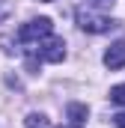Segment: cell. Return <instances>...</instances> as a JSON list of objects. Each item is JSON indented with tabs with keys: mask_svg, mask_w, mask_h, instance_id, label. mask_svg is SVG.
I'll return each instance as SVG.
<instances>
[{
	"mask_svg": "<svg viewBox=\"0 0 125 128\" xmlns=\"http://www.w3.org/2000/svg\"><path fill=\"white\" fill-rule=\"evenodd\" d=\"M113 122H116V128H125V113H116Z\"/></svg>",
	"mask_w": 125,
	"mask_h": 128,
	"instance_id": "cell-9",
	"label": "cell"
},
{
	"mask_svg": "<svg viewBox=\"0 0 125 128\" xmlns=\"http://www.w3.org/2000/svg\"><path fill=\"white\" fill-rule=\"evenodd\" d=\"M39 48H36V54H39V60H45V63H60L62 57H66V42H62L60 36H45L42 42H36Z\"/></svg>",
	"mask_w": 125,
	"mask_h": 128,
	"instance_id": "cell-2",
	"label": "cell"
},
{
	"mask_svg": "<svg viewBox=\"0 0 125 128\" xmlns=\"http://www.w3.org/2000/svg\"><path fill=\"white\" fill-rule=\"evenodd\" d=\"M66 113H68V119H72V125H84V122H86V116H90V110H86V104H78V101H74V104H68V107H66Z\"/></svg>",
	"mask_w": 125,
	"mask_h": 128,
	"instance_id": "cell-5",
	"label": "cell"
},
{
	"mask_svg": "<svg viewBox=\"0 0 125 128\" xmlns=\"http://www.w3.org/2000/svg\"><path fill=\"white\" fill-rule=\"evenodd\" d=\"M110 101L113 104H125V84H119V86L110 90Z\"/></svg>",
	"mask_w": 125,
	"mask_h": 128,
	"instance_id": "cell-7",
	"label": "cell"
},
{
	"mask_svg": "<svg viewBox=\"0 0 125 128\" xmlns=\"http://www.w3.org/2000/svg\"><path fill=\"white\" fill-rule=\"evenodd\" d=\"M51 30H54L51 18H33V21H27V24L18 27V39L24 45H33V42H42L45 36H51Z\"/></svg>",
	"mask_w": 125,
	"mask_h": 128,
	"instance_id": "cell-1",
	"label": "cell"
},
{
	"mask_svg": "<svg viewBox=\"0 0 125 128\" xmlns=\"http://www.w3.org/2000/svg\"><path fill=\"white\" fill-rule=\"evenodd\" d=\"M24 128H51V122H48V116H42V113H30V116L24 119Z\"/></svg>",
	"mask_w": 125,
	"mask_h": 128,
	"instance_id": "cell-6",
	"label": "cell"
},
{
	"mask_svg": "<svg viewBox=\"0 0 125 128\" xmlns=\"http://www.w3.org/2000/svg\"><path fill=\"white\" fill-rule=\"evenodd\" d=\"M9 12H12V3H9V0H0V21H6Z\"/></svg>",
	"mask_w": 125,
	"mask_h": 128,
	"instance_id": "cell-8",
	"label": "cell"
},
{
	"mask_svg": "<svg viewBox=\"0 0 125 128\" xmlns=\"http://www.w3.org/2000/svg\"><path fill=\"white\" fill-rule=\"evenodd\" d=\"M78 24H80V30H86V33H107L110 27H116L110 18L98 15L92 9H80V12H78Z\"/></svg>",
	"mask_w": 125,
	"mask_h": 128,
	"instance_id": "cell-3",
	"label": "cell"
},
{
	"mask_svg": "<svg viewBox=\"0 0 125 128\" xmlns=\"http://www.w3.org/2000/svg\"><path fill=\"white\" fill-rule=\"evenodd\" d=\"M104 66L107 68H122L125 66V42H113L104 51Z\"/></svg>",
	"mask_w": 125,
	"mask_h": 128,
	"instance_id": "cell-4",
	"label": "cell"
},
{
	"mask_svg": "<svg viewBox=\"0 0 125 128\" xmlns=\"http://www.w3.org/2000/svg\"><path fill=\"white\" fill-rule=\"evenodd\" d=\"M72 128H78V125H72Z\"/></svg>",
	"mask_w": 125,
	"mask_h": 128,
	"instance_id": "cell-10",
	"label": "cell"
}]
</instances>
